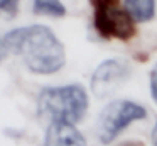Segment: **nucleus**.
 Instances as JSON below:
<instances>
[{"label": "nucleus", "mask_w": 157, "mask_h": 146, "mask_svg": "<svg viewBox=\"0 0 157 146\" xmlns=\"http://www.w3.org/2000/svg\"><path fill=\"white\" fill-rule=\"evenodd\" d=\"M33 11L39 16L63 17L66 14V6L62 3V0H34Z\"/></svg>", "instance_id": "6e6552de"}, {"label": "nucleus", "mask_w": 157, "mask_h": 146, "mask_svg": "<svg viewBox=\"0 0 157 146\" xmlns=\"http://www.w3.org/2000/svg\"><path fill=\"white\" fill-rule=\"evenodd\" d=\"M129 79V66L119 58L103 60L91 77V91L96 97L105 99L116 94Z\"/></svg>", "instance_id": "39448f33"}, {"label": "nucleus", "mask_w": 157, "mask_h": 146, "mask_svg": "<svg viewBox=\"0 0 157 146\" xmlns=\"http://www.w3.org/2000/svg\"><path fill=\"white\" fill-rule=\"evenodd\" d=\"M94 6L96 31L105 39L129 40L136 34V25L120 0H91Z\"/></svg>", "instance_id": "20e7f679"}, {"label": "nucleus", "mask_w": 157, "mask_h": 146, "mask_svg": "<svg viewBox=\"0 0 157 146\" xmlns=\"http://www.w3.org/2000/svg\"><path fill=\"white\" fill-rule=\"evenodd\" d=\"M3 39L8 52L22 57L26 68L34 74H56L65 66L66 54L63 43L45 25L14 28Z\"/></svg>", "instance_id": "f257e3e1"}, {"label": "nucleus", "mask_w": 157, "mask_h": 146, "mask_svg": "<svg viewBox=\"0 0 157 146\" xmlns=\"http://www.w3.org/2000/svg\"><path fill=\"white\" fill-rule=\"evenodd\" d=\"M125 9L134 22H148L155 14V0H125Z\"/></svg>", "instance_id": "0eeeda50"}, {"label": "nucleus", "mask_w": 157, "mask_h": 146, "mask_svg": "<svg viewBox=\"0 0 157 146\" xmlns=\"http://www.w3.org/2000/svg\"><path fill=\"white\" fill-rule=\"evenodd\" d=\"M20 0H0V16L6 19H13L19 13Z\"/></svg>", "instance_id": "1a4fd4ad"}, {"label": "nucleus", "mask_w": 157, "mask_h": 146, "mask_svg": "<svg viewBox=\"0 0 157 146\" xmlns=\"http://www.w3.org/2000/svg\"><path fill=\"white\" fill-rule=\"evenodd\" d=\"M42 146H86V140L75 125L68 122L48 123Z\"/></svg>", "instance_id": "423d86ee"}, {"label": "nucleus", "mask_w": 157, "mask_h": 146, "mask_svg": "<svg viewBox=\"0 0 157 146\" xmlns=\"http://www.w3.org/2000/svg\"><path fill=\"white\" fill-rule=\"evenodd\" d=\"M122 146H142V144L137 143V141H126V143H123Z\"/></svg>", "instance_id": "ddd939ff"}, {"label": "nucleus", "mask_w": 157, "mask_h": 146, "mask_svg": "<svg viewBox=\"0 0 157 146\" xmlns=\"http://www.w3.org/2000/svg\"><path fill=\"white\" fill-rule=\"evenodd\" d=\"M8 54H10V52H8V48H6V45H5V39L0 37V62H2Z\"/></svg>", "instance_id": "9b49d317"}, {"label": "nucleus", "mask_w": 157, "mask_h": 146, "mask_svg": "<svg viewBox=\"0 0 157 146\" xmlns=\"http://www.w3.org/2000/svg\"><path fill=\"white\" fill-rule=\"evenodd\" d=\"M90 99L86 89L78 85L48 86L43 88L37 97V114L51 122L78 123L86 114Z\"/></svg>", "instance_id": "f03ea898"}, {"label": "nucleus", "mask_w": 157, "mask_h": 146, "mask_svg": "<svg viewBox=\"0 0 157 146\" xmlns=\"http://www.w3.org/2000/svg\"><path fill=\"white\" fill-rule=\"evenodd\" d=\"M146 117V109L131 100H114L99 114L96 134L103 144L113 143L131 123Z\"/></svg>", "instance_id": "7ed1b4c3"}, {"label": "nucleus", "mask_w": 157, "mask_h": 146, "mask_svg": "<svg viewBox=\"0 0 157 146\" xmlns=\"http://www.w3.org/2000/svg\"><path fill=\"white\" fill-rule=\"evenodd\" d=\"M149 88H151V95L154 102L157 103V63L149 72Z\"/></svg>", "instance_id": "9d476101"}, {"label": "nucleus", "mask_w": 157, "mask_h": 146, "mask_svg": "<svg viewBox=\"0 0 157 146\" xmlns=\"http://www.w3.org/2000/svg\"><path fill=\"white\" fill-rule=\"evenodd\" d=\"M151 141H152V146H157V120H155L152 132H151Z\"/></svg>", "instance_id": "f8f14e48"}]
</instances>
